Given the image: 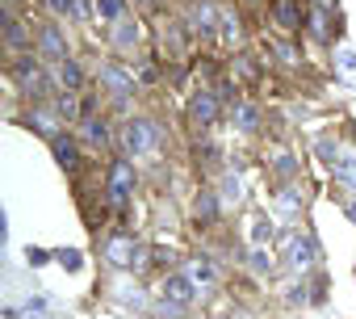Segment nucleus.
Wrapping results in <instances>:
<instances>
[{
	"label": "nucleus",
	"instance_id": "f257e3e1",
	"mask_svg": "<svg viewBox=\"0 0 356 319\" xmlns=\"http://www.w3.org/2000/svg\"><path fill=\"white\" fill-rule=\"evenodd\" d=\"M143 244L134 240V235H126V231H113L109 240H105V260L113 265V269H134V265H143Z\"/></svg>",
	"mask_w": 356,
	"mask_h": 319
},
{
	"label": "nucleus",
	"instance_id": "f03ea898",
	"mask_svg": "<svg viewBox=\"0 0 356 319\" xmlns=\"http://www.w3.org/2000/svg\"><path fill=\"white\" fill-rule=\"evenodd\" d=\"M122 147L134 151V155L151 151V147H155V126H151L147 118H130V122H122Z\"/></svg>",
	"mask_w": 356,
	"mask_h": 319
},
{
	"label": "nucleus",
	"instance_id": "7ed1b4c3",
	"mask_svg": "<svg viewBox=\"0 0 356 319\" xmlns=\"http://www.w3.org/2000/svg\"><path fill=\"white\" fill-rule=\"evenodd\" d=\"M105 194H109L113 206H122V202L134 194V169L126 164V160H118V164L109 169V185H105Z\"/></svg>",
	"mask_w": 356,
	"mask_h": 319
},
{
	"label": "nucleus",
	"instance_id": "20e7f679",
	"mask_svg": "<svg viewBox=\"0 0 356 319\" xmlns=\"http://www.w3.org/2000/svg\"><path fill=\"white\" fill-rule=\"evenodd\" d=\"M38 55H42V59H51V63L72 59V55H67V38H63V30H59V26H42V30H38Z\"/></svg>",
	"mask_w": 356,
	"mask_h": 319
},
{
	"label": "nucleus",
	"instance_id": "39448f33",
	"mask_svg": "<svg viewBox=\"0 0 356 319\" xmlns=\"http://www.w3.org/2000/svg\"><path fill=\"white\" fill-rule=\"evenodd\" d=\"M189 122L193 126H214L218 122V93H197L189 105Z\"/></svg>",
	"mask_w": 356,
	"mask_h": 319
},
{
	"label": "nucleus",
	"instance_id": "423d86ee",
	"mask_svg": "<svg viewBox=\"0 0 356 319\" xmlns=\"http://www.w3.org/2000/svg\"><path fill=\"white\" fill-rule=\"evenodd\" d=\"M101 84H105L113 97H130V93H134V76L122 72L118 63H105V68H101Z\"/></svg>",
	"mask_w": 356,
	"mask_h": 319
},
{
	"label": "nucleus",
	"instance_id": "0eeeda50",
	"mask_svg": "<svg viewBox=\"0 0 356 319\" xmlns=\"http://www.w3.org/2000/svg\"><path fill=\"white\" fill-rule=\"evenodd\" d=\"M273 22L281 26V30H298L302 26V0H273Z\"/></svg>",
	"mask_w": 356,
	"mask_h": 319
},
{
	"label": "nucleus",
	"instance_id": "6e6552de",
	"mask_svg": "<svg viewBox=\"0 0 356 319\" xmlns=\"http://www.w3.org/2000/svg\"><path fill=\"white\" fill-rule=\"evenodd\" d=\"M51 147H55L59 169H67V173H80V147H76V139H67V134H55V139H51Z\"/></svg>",
	"mask_w": 356,
	"mask_h": 319
},
{
	"label": "nucleus",
	"instance_id": "1a4fd4ad",
	"mask_svg": "<svg viewBox=\"0 0 356 319\" xmlns=\"http://www.w3.org/2000/svg\"><path fill=\"white\" fill-rule=\"evenodd\" d=\"M55 114H59V109H42V105H38V109H30V118H26V122H30V130H38V134H47V139H55V134H59V130H55V126H59V118H55Z\"/></svg>",
	"mask_w": 356,
	"mask_h": 319
},
{
	"label": "nucleus",
	"instance_id": "9d476101",
	"mask_svg": "<svg viewBox=\"0 0 356 319\" xmlns=\"http://www.w3.org/2000/svg\"><path fill=\"white\" fill-rule=\"evenodd\" d=\"M289 265L293 269H310L314 265V244L302 235H289Z\"/></svg>",
	"mask_w": 356,
	"mask_h": 319
},
{
	"label": "nucleus",
	"instance_id": "9b49d317",
	"mask_svg": "<svg viewBox=\"0 0 356 319\" xmlns=\"http://www.w3.org/2000/svg\"><path fill=\"white\" fill-rule=\"evenodd\" d=\"M80 126H84V130H80V134H84V143H92V147H105V143H109V130H105V122H101L97 114H84V118H80Z\"/></svg>",
	"mask_w": 356,
	"mask_h": 319
},
{
	"label": "nucleus",
	"instance_id": "f8f14e48",
	"mask_svg": "<svg viewBox=\"0 0 356 319\" xmlns=\"http://www.w3.org/2000/svg\"><path fill=\"white\" fill-rule=\"evenodd\" d=\"M55 17H72V22H84L88 17V0H47Z\"/></svg>",
	"mask_w": 356,
	"mask_h": 319
},
{
	"label": "nucleus",
	"instance_id": "ddd939ff",
	"mask_svg": "<svg viewBox=\"0 0 356 319\" xmlns=\"http://www.w3.org/2000/svg\"><path fill=\"white\" fill-rule=\"evenodd\" d=\"M5 38H9V47H13V51H22V47H34V34H30V30H26V26L13 17V13L5 17Z\"/></svg>",
	"mask_w": 356,
	"mask_h": 319
},
{
	"label": "nucleus",
	"instance_id": "4468645a",
	"mask_svg": "<svg viewBox=\"0 0 356 319\" xmlns=\"http://www.w3.org/2000/svg\"><path fill=\"white\" fill-rule=\"evenodd\" d=\"M193 30L206 34V38L214 34V9L210 5H193Z\"/></svg>",
	"mask_w": 356,
	"mask_h": 319
},
{
	"label": "nucleus",
	"instance_id": "2eb2a0df",
	"mask_svg": "<svg viewBox=\"0 0 356 319\" xmlns=\"http://www.w3.org/2000/svg\"><path fill=\"white\" fill-rule=\"evenodd\" d=\"M97 13H101L105 22H122V13H126V0H97Z\"/></svg>",
	"mask_w": 356,
	"mask_h": 319
},
{
	"label": "nucleus",
	"instance_id": "dca6fc26",
	"mask_svg": "<svg viewBox=\"0 0 356 319\" xmlns=\"http://www.w3.org/2000/svg\"><path fill=\"white\" fill-rule=\"evenodd\" d=\"M235 122H239L243 130H256V126H260V114H256V105H235Z\"/></svg>",
	"mask_w": 356,
	"mask_h": 319
},
{
	"label": "nucleus",
	"instance_id": "f3484780",
	"mask_svg": "<svg viewBox=\"0 0 356 319\" xmlns=\"http://www.w3.org/2000/svg\"><path fill=\"white\" fill-rule=\"evenodd\" d=\"M214 215H218L214 194H202V198H197V219H202V223H214Z\"/></svg>",
	"mask_w": 356,
	"mask_h": 319
}]
</instances>
